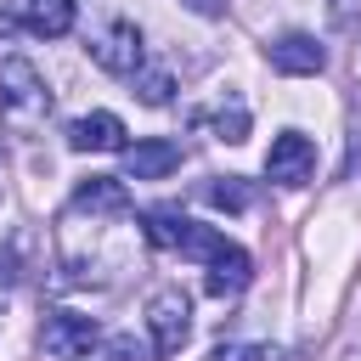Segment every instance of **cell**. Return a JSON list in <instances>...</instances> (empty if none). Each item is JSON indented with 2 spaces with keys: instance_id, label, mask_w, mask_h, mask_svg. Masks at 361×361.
I'll return each mask as SVG.
<instances>
[{
  "instance_id": "cell-1",
  "label": "cell",
  "mask_w": 361,
  "mask_h": 361,
  "mask_svg": "<svg viewBox=\"0 0 361 361\" xmlns=\"http://www.w3.org/2000/svg\"><path fill=\"white\" fill-rule=\"evenodd\" d=\"M45 113H51V85H45V73H39L28 56H6V62H0V124L17 130V135H28V130L45 124Z\"/></svg>"
},
{
  "instance_id": "cell-2",
  "label": "cell",
  "mask_w": 361,
  "mask_h": 361,
  "mask_svg": "<svg viewBox=\"0 0 361 361\" xmlns=\"http://www.w3.org/2000/svg\"><path fill=\"white\" fill-rule=\"evenodd\" d=\"M147 333L158 355H180V344L192 338V299L180 288H158L147 299Z\"/></svg>"
},
{
  "instance_id": "cell-3",
  "label": "cell",
  "mask_w": 361,
  "mask_h": 361,
  "mask_svg": "<svg viewBox=\"0 0 361 361\" xmlns=\"http://www.w3.org/2000/svg\"><path fill=\"white\" fill-rule=\"evenodd\" d=\"M90 56H96V68H107V73H118V79H135V73L147 68L141 28H135L130 17H113V23L90 39Z\"/></svg>"
},
{
  "instance_id": "cell-4",
  "label": "cell",
  "mask_w": 361,
  "mask_h": 361,
  "mask_svg": "<svg viewBox=\"0 0 361 361\" xmlns=\"http://www.w3.org/2000/svg\"><path fill=\"white\" fill-rule=\"evenodd\" d=\"M39 344L56 355V361H85L96 344H102V327L90 316H73V310H51L45 327H39Z\"/></svg>"
},
{
  "instance_id": "cell-5",
  "label": "cell",
  "mask_w": 361,
  "mask_h": 361,
  "mask_svg": "<svg viewBox=\"0 0 361 361\" xmlns=\"http://www.w3.org/2000/svg\"><path fill=\"white\" fill-rule=\"evenodd\" d=\"M265 175H271L276 186H305V180L316 175V141L299 135V130H282V135L271 141V152H265Z\"/></svg>"
},
{
  "instance_id": "cell-6",
  "label": "cell",
  "mask_w": 361,
  "mask_h": 361,
  "mask_svg": "<svg viewBox=\"0 0 361 361\" xmlns=\"http://www.w3.org/2000/svg\"><path fill=\"white\" fill-rule=\"evenodd\" d=\"M175 164H180V147L169 135H147L124 147V180H164Z\"/></svg>"
},
{
  "instance_id": "cell-7",
  "label": "cell",
  "mask_w": 361,
  "mask_h": 361,
  "mask_svg": "<svg viewBox=\"0 0 361 361\" xmlns=\"http://www.w3.org/2000/svg\"><path fill=\"white\" fill-rule=\"evenodd\" d=\"M68 147L73 152H124V118L118 113H85L68 124Z\"/></svg>"
},
{
  "instance_id": "cell-8",
  "label": "cell",
  "mask_w": 361,
  "mask_h": 361,
  "mask_svg": "<svg viewBox=\"0 0 361 361\" xmlns=\"http://www.w3.org/2000/svg\"><path fill=\"white\" fill-rule=\"evenodd\" d=\"M271 68L276 73H293V79H305V73H322L327 68V51L316 45V34H282V39H271Z\"/></svg>"
},
{
  "instance_id": "cell-9",
  "label": "cell",
  "mask_w": 361,
  "mask_h": 361,
  "mask_svg": "<svg viewBox=\"0 0 361 361\" xmlns=\"http://www.w3.org/2000/svg\"><path fill=\"white\" fill-rule=\"evenodd\" d=\"M73 17H79V0H23V28L39 39L73 34Z\"/></svg>"
},
{
  "instance_id": "cell-10",
  "label": "cell",
  "mask_w": 361,
  "mask_h": 361,
  "mask_svg": "<svg viewBox=\"0 0 361 361\" xmlns=\"http://www.w3.org/2000/svg\"><path fill=\"white\" fill-rule=\"evenodd\" d=\"M73 209H90V214H113V220H124V214H130V192H124L118 175H90V180L73 192Z\"/></svg>"
},
{
  "instance_id": "cell-11",
  "label": "cell",
  "mask_w": 361,
  "mask_h": 361,
  "mask_svg": "<svg viewBox=\"0 0 361 361\" xmlns=\"http://www.w3.org/2000/svg\"><path fill=\"white\" fill-rule=\"evenodd\" d=\"M248 276H254V259H248V248H237V243H231V254L209 265V282H203V288H209L214 299H226V293H243V288H248Z\"/></svg>"
},
{
  "instance_id": "cell-12",
  "label": "cell",
  "mask_w": 361,
  "mask_h": 361,
  "mask_svg": "<svg viewBox=\"0 0 361 361\" xmlns=\"http://www.w3.org/2000/svg\"><path fill=\"white\" fill-rule=\"evenodd\" d=\"M135 96H141L147 107H164V102L175 96V73H169V68H141V73H135Z\"/></svg>"
},
{
  "instance_id": "cell-13",
  "label": "cell",
  "mask_w": 361,
  "mask_h": 361,
  "mask_svg": "<svg viewBox=\"0 0 361 361\" xmlns=\"http://www.w3.org/2000/svg\"><path fill=\"white\" fill-rule=\"evenodd\" d=\"M203 197H209L214 209H231V214H237V209H248V203H254V186H248V180H237V175H226V180H214Z\"/></svg>"
},
{
  "instance_id": "cell-14",
  "label": "cell",
  "mask_w": 361,
  "mask_h": 361,
  "mask_svg": "<svg viewBox=\"0 0 361 361\" xmlns=\"http://www.w3.org/2000/svg\"><path fill=\"white\" fill-rule=\"evenodd\" d=\"M209 124H214V135H220V141H243V135H248V107H243V102H231V107L209 113Z\"/></svg>"
},
{
  "instance_id": "cell-15",
  "label": "cell",
  "mask_w": 361,
  "mask_h": 361,
  "mask_svg": "<svg viewBox=\"0 0 361 361\" xmlns=\"http://www.w3.org/2000/svg\"><path fill=\"white\" fill-rule=\"evenodd\" d=\"M209 361H282V350H271V344H214Z\"/></svg>"
},
{
  "instance_id": "cell-16",
  "label": "cell",
  "mask_w": 361,
  "mask_h": 361,
  "mask_svg": "<svg viewBox=\"0 0 361 361\" xmlns=\"http://www.w3.org/2000/svg\"><path fill=\"white\" fill-rule=\"evenodd\" d=\"M107 355H113V361H152L158 350H152V338L141 344L135 333H113V338H107Z\"/></svg>"
},
{
  "instance_id": "cell-17",
  "label": "cell",
  "mask_w": 361,
  "mask_h": 361,
  "mask_svg": "<svg viewBox=\"0 0 361 361\" xmlns=\"http://www.w3.org/2000/svg\"><path fill=\"white\" fill-rule=\"evenodd\" d=\"M355 6H361V0H327V11H333V17H338V23H344V17H350V11H355Z\"/></svg>"
},
{
  "instance_id": "cell-18",
  "label": "cell",
  "mask_w": 361,
  "mask_h": 361,
  "mask_svg": "<svg viewBox=\"0 0 361 361\" xmlns=\"http://www.w3.org/2000/svg\"><path fill=\"white\" fill-rule=\"evenodd\" d=\"M192 6H197V11H220V0H192Z\"/></svg>"
}]
</instances>
